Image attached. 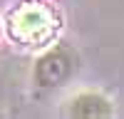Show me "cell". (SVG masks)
Listing matches in <instances>:
<instances>
[{
  "label": "cell",
  "instance_id": "cell-1",
  "mask_svg": "<svg viewBox=\"0 0 124 119\" xmlns=\"http://www.w3.org/2000/svg\"><path fill=\"white\" fill-rule=\"evenodd\" d=\"M55 30V15L40 5H25L13 15V35L25 42H42Z\"/></svg>",
  "mask_w": 124,
  "mask_h": 119
},
{
  "label": "cell",
  "instance_id": "cell-2",
  "mask_svg": "<svg viewBox=\"0 0 124 119\" xmlns=\"http://www.w3.org/2000/svg\"><path fill=\"white\" fill-rule=\"evenodd\" d=\"M72 69H75L72 52L67 47H52L35 62V84L45 89L60 87L72 77Z\"/></svg>",
  "mask_w": 124,
  "mask_h": 119
},
{
  "label": "cell",
  "instance_id": "cell-3",
  "mask_svg": "<svg viewBox=\"0 0 124 119\" xmlns=\"http://www.w3.org/2000/svg\"><path fill=\"white\" fill-rule=\"evenodd\" d=\"M67 114L77 119H104V117H112V104L107 97L97 92H82L70 99Z\"/></svg>",
  "mask_w": 124,
  "mask_h": 119
}]
</instances>
